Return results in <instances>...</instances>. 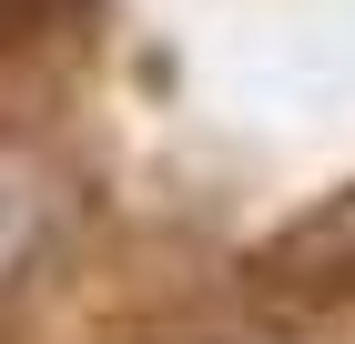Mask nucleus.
Listing matches in <instances>:
<instances>
[{"mask_svg":"<svg viewBox=\"0 0 355 344\" xmlns=\"http://www.w3.org/2000/svg\"><path fill=\"white\" fill-rule=\"evenodd\" d=\"M244 284L264 293L274 314H355V183L325 192L315 212H295L244 264Z\"/></svg>","mask_w":355,"mask_h":344,"instance_id":"f257e3e1","label":"nucleus"}]
</instances>
